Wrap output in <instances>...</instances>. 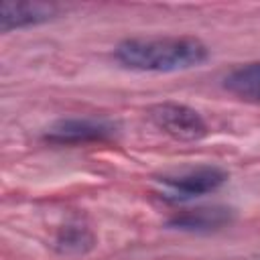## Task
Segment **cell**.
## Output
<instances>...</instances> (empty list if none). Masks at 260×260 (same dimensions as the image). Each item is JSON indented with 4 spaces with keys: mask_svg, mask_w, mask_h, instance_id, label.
I'll return each mask as SVG.
<instances>
[{
    "mask_svg": "<svg viewBox=\"0 0 260 260\" xmlns=\"http://www.w3.org/2000/svg\"><path fill=\"white\" fill-rule=\"evenodd\" d=\"M95 246V236L85 225H65L55 238V250L65 258L85 256Z\"/></svg>",
    "mask_w": 260,
    "mask_h": 260,
    "instance_id": "cell-8",
    "label": "cell"
},
{
    "mask_svg": "<svg viewBox=\"0 0 260 260\" xmlns=\"http://www.w3.org/2000/svg\"><path fill=\"white\" fill-rule=\"evenodd\" d=\"M223 89L240 100L260 104V61L234 67L223 77Z\"/></svg>",
    "mask_w": 260,
    "mask_h": 260,
    "instance_id": "cell-7",
    "label": "cell"
},
{
    "mask_svg": "<svg viewBox=\"0 0 260 260\" xmlns=\"http://www.w3.org/2000/svg\"><path fill=\"white\" fill-rule=\"evenodd\" d=\"M234 221V211L223 205L183 209L169 217L167 225L181 232H215Z\"/></svg>",
    "mask_w": 260,
    "mask_h": 260,
    "instance_id": "cell-6",
    "label": "cell"
},
{
    "mask_svg": "<svg viewBox=\"0 0 260 260\" xmlns=\"http://www.w3.org/2000/svg\"><path fill=\"white\" fill-rule=\"evenodd\" d=\"M225 181H228V173L213 165L185 169L181 173L165 175L158 179V183L162 185V197L171 201H187L205 193H213Z\"/></svg>",
    "mask_w": 260,
    "mask_h": 260,
    "instance_id": "cell-3",
    "label": "cell"
},
{
    "mask_svg": "<svg viewBox=\"0 0 260 260\" xmlns=\"http://www.w3.org/2000/svg\"><path fill=\"white\" fill-rule=\"evenodd\" d=\"M61 14L55 2H2L0 4V30L10 32L16 28L37 26Z\"/></svg>",
    "mask_w": 260,
    "mask_h": 260,
    "instance_id": "cell-5",
    "label": "cell"
},
{
    "mask_svg": "<svg viewBox=\"0 0 260 260\" xmlns=\"http://www.w3.org/2000/svg\"><path fill=\"white\" fill-rule=\"evenodd\" d=\"M116 136V124L104 118H63L47 128L43 140L51 144L106 142Z\"/></svg>",
    "mask_w": 260,
    "mask_h": 260,
    "instance_id": "cell-4",
    "label": "cell"
},
{
    "mask_svg": "<svg viewBox=\"0 0 260 260\" xmlns=\"http://www.w3.org/2000/svg\"><path fill=\"white\" fill-rule=\"evenodd\" d=\"M114 59L132 71L175 73L203 65L209 47L195 37H134L116 45Z\"/></svg>",
    "mask_w": 260,
    "mask_h": 260,
    "instance_id": "cell-1",
    "label": "cell"
},
{
    "mask_svg": "<svg viewBox=\"0 0 260 260\" xmlns=\"http://www.w3.org/2000/svg\"><path fill=\"white\" fill-rule=\"evenodd\" d=\"M146 116L158 130H162L175 140L193 142L207 134V124L203 116L185 104L160 102V104L150 106Z\"/></svg>",
    "mask_w": 260,
    "mask_h": 260,
    "instance_id": "cell-2",
    "label": "cell"
}]
</instances>
